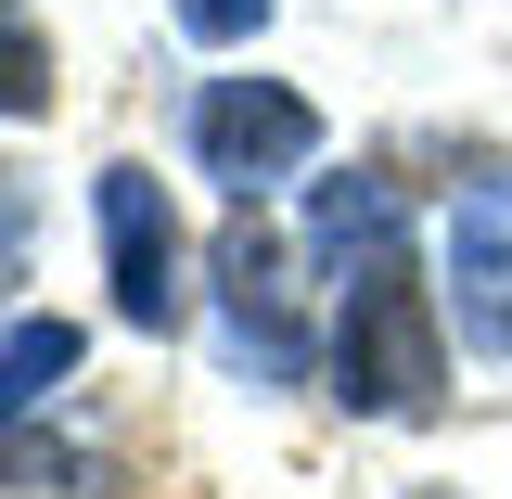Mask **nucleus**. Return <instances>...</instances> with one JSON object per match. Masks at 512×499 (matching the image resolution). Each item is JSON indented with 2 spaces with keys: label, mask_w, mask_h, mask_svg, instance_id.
<instances>
[{
  "label": "nucleus",
  "mask_w": 512,
  "mask_h": 499,
  "mask_svg": "<svg viewBox=\"0 0 512 499\" xmlns=\"http://www.w3.org/2000/svg\"><path fill=\"white\" fill-rule=\"evenodd\" d=\"M448 384V333H436V295L410 282V256H384L346 282V320H333V397L372 410V423H423Z\"/></svg>",
  "instance_id": "nucleus-1"
},
{
  "label": "nucleus",
  "mask_w": 512,
  "mask_h": 499,
  "mask_svg": "<svg viewBox=\"0 0 512 499\" xmlns=\"http://www.w3.org/2000/svg\"><path fill=\"white\" fill-rule=\"evenodd\" d=\"M308 154H320V103L308 90H282V77H205L192 90V167L205 180L256 192V180H295Z\"/></svg>",
  "instance_id": "nucleus-2"
},
{
  "label": "nucleus",
  "mask_w": 512,
  "mask_h": 499,
  "mask_svg": "<svg viewBox=\"0 0 512 499\" xmlns=\"http://www.w3.org/2000/svg\"><path fill=\"white\" fill-rule=\"evenodd\" d=\"M103 269H116V320L141 333H180V218H167V192L154 167H103Z\"/></svg>",
  "instance_id": "nucleus-3"
},
{
  "label": "nucleus",
  "mask_w": 512,
  "mask_h": 499,
  "mask_svg": "<svg viewBox=\"0 0 512 499\" xmlns=\"http://www.w3.org/2000/svg\"><path fill=\"white\" fill-rule=\"evenodd\" d=\"M218 320H231V372H256V384L308 372V333H295V308H282V256H269L256 218L218 231Z\"/></svg>",
  "instance_id": "nucleus-4"
},
{
  "label": "nucleus",
  "mask_w": 512,
  "mask_h": 499,
  "mask_svg": "<svg viewBox=\"0 0 512 499\" xmlns=\"http://www.w3.org/2000/svg\"><path fill=\"white\" fill-rule=\"evenodd\" d=\"M448 308H461V346L512 359V180L461 192V218H448Z\"/></svg>",
  "instance_id": "nucleus-5"
},
{
  "label": "nucleus",
  "mask_w": 512,
  "mask_h": 499,
  "mask_svg": "<svg viewBox=\"0 0 512 499\" xmlns=\"http://www.w3.org/2000/svg\"><path fill=\"white\" fill-rule=\"evenodd\" d=\"M397 231H410V205H397L384 180H320V192H308V256L333 269V282L384 269V256H397Z\"/></svg>",
  "instance_id": "nucleus-6"
},
{
  "label": "nucleus",
  "mask_w": 512,
  "mask_h": 499,
  "mask_svg": "<svg viewBox=\"0 0 512 499\" xmlns=\"http://www.w3.org/2000/svg\"><path fill=\"white\" fill-rule=\"evenodd\" d=\"M77 372V320H0V423H26Z\"/></svg>",
  "instance_id": "nucleus-7"
},
{
  "label": "nucleus",
  "mask_w": 512,
  "mask_h": 499,
  "mask_svg": "<svg viewBox=\"0 0 512 499\" xmlns=\"http://www.w3.org/2000/svg\"><path fill=\"white\" fill-rule=\"evenodd\" d=\"M0 116H52V39L26 0H0Z\"/></svg>",
  "instance_id": "nucleus-8"
},
{
  "label": "nucleus",
  "mask_w": 512,
  "mask_h": 499,
  "mask_svg": "<svg viewBox=\"0 0 512 499\" xmlns=\"http://www.w3.org/2000/svg\"><path fill=\"white\" fill-rule=\"evenodd\" d=\"M26 231H39V192H26V167H0V308L26 282Z\"/></svg>",
  "instance_id": "nucleus-9"
},
{
  "label": "nucleus",
  "mask_w": 512,
  "mask_h": 499,
  "mask_svg": "<svg viewBox=\"0 0 512 499\" xmlns=\"http://www.w3.org/2000/svg\"><path fill=\"white\" fill-rule=\"evenodd\" d=\"M167 13H180L205 52H231V39H256V26H269V0H167Z\"/></svg>",
  "instance_id": "nucleus-10"
}]
</instances>
